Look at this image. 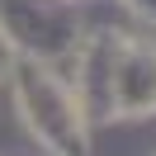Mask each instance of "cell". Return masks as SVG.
Listing matches in <instances>:
<instances>
[]
</instances>
